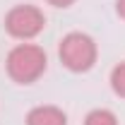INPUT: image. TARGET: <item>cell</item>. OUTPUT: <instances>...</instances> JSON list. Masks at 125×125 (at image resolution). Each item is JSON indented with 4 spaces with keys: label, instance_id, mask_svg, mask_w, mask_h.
<instances>
[{
    "label": "cell",
    "instance_id": "8",
    "mask_svg": "<svg viewBox=\"0 0 125 125\" xmlns=\"http://www.w3.org/2000/svg\"><path fill=\"white\" fill-rule=\"evenodd\" d=\"M115 12L120 19H125V0H115Z\"/></svg>",
    "mask_w": 125,
    "mask_h": 125
},
{
    "label": "cell",
    "instance_id": "2",
    "mask_svg": "<svg viewBox=\"0 0 125 125\" xmlns=\"http://www.w3.org/2000/svg\"><path fill=\"white\" fill-rule=\"evenodd\" d=\"M58 58L70 72H89L96 58H99V46L89 34L84 31H70L65 34L58 43Z\"/></svg>",
    "mask_w": 125,
    "mask_h": 125
},
{
    "label": "cell",
    "instance_id": "3",
    "mask_svg": "<svg viewBox=\"0 0 125 125\" xmlns=\"http://www.w3.org/2000/svg\"><path fill=\"white\" fill-rule=\"evenodd\" d=\"M46 29V15L36 5H15L5 15V31L17 41H31Z\"/></svg>",
    "mask_w": 125,
    "mask_h": 125
},
{
    "label": "cell",
    "instance_id": "5",
    "mask_svg": "<svg viewBox=\"0 0 125 125\" xmlns=\"http://www.w3.org/2000/svg\"><path fill=\"white\" fill-rule=\"evenodd\" d=\"M84 125H118V118L108 108H94L84 115Z\"/></svg>",
    "mask_w": 125,
    "mask_h": 125
},
{
    "label": "cell",
    "instance_id": "4",
    "mask_svg": "<svg viewBox=\"0 0 125 125\" xmlns=\"http://www.w3.org/2000/svg\"><path fill=\"white\" fill-rule=\"evenodd\" d=\"M24 123L27 125H67V115H65V111L58 108V106L43 104V106H34V108L27 113Z\"/></svg>",
    "mask_w": 125,
    "mask_h": 125
},
{
    "label": "cell",
    "instance_id": "1",
    "mask_svg": "<svg viewBox=\"0 0 125 125\" xmlns=\"http://www.w3.org/2000/svg\"><path fill=\"white\" fill-rule=\"evenodd\" d=\"M48 67V55L39 43H17L7 58H5V70L12 82L17 84H34Z\"/></svg>",
    "mask_w": 125,
    "mask_h": 125
},
{
    "label": "cell",
    "instance_id": "7",
    "mask_svg": "<svg viewBox=\"0 0 125 125\" xmlns=\"http://www.w3.org/2000/svg\"><path fill=\"white\" fill-rule=\"evenodd\" d=\"M48 5H53V7H70V5H75L77 0H46Z\"/></svg>",
    "mask_w": 125,
    "mask_h": 125
},
{
    "label": "cell",
    "instance_id": "6",
    "mask_svg": "<svg viewBox=\"0 0 125 125\" xmlns=\"http://www.w3.org/2000/svg\"><path fill=\"white\" fill-rule=\"evenodd\" d=\"M111 89H113V94L115 96H120V99H125V60L118 62L113 70H111Z\"/></svg>",
    "mask_w": 125,
    "mask_h": 125
}]
</instances>
